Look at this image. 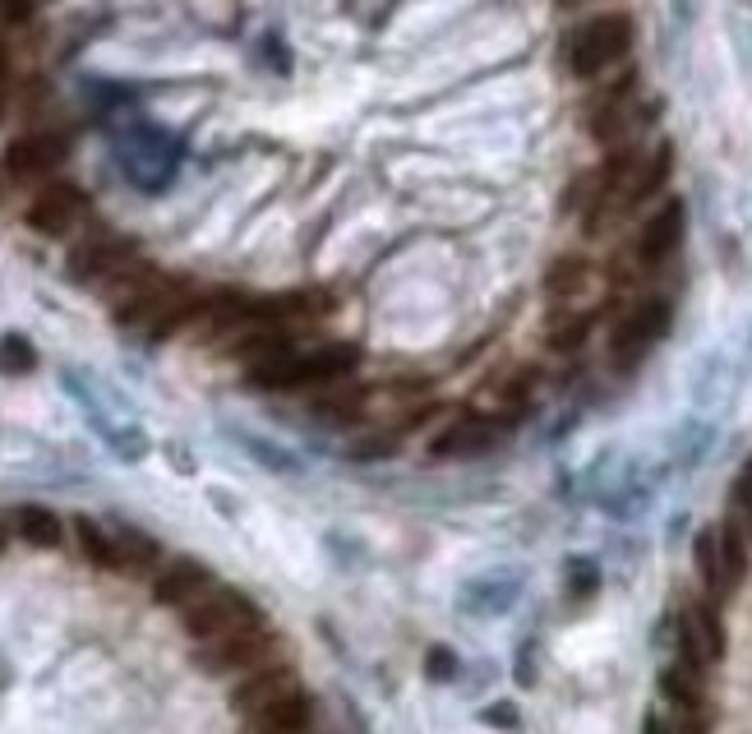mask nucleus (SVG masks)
<instances>
[{
	"label": "nucleus",
	"mask_w": 752,
	"mask_h": 734,
	"mask_svg": "<svg viewBox=\"0 0 752 734\" xmlns=\"http://www.w3.org/2000/svg\"><path fill=\"white\" fill-rule=\"evenodd\" d=\"M356 365H360V347L328 343L309 356L287 352V356H273L264 365H250V384H258V388H332V384L351 379Z\"/></svg>",
	"instance_id": "f257e3e1"
},
{
	"label": "nucleus",
	"mask_w": 752,
	"mask_h": 734,
	"mask_svg": "<svg viewBox=\"0 0 752 734\" xmlns=\"http://www.w3.org/2000/svg\"><path fill=\"white\" fill-rule=\"evenodd\" d=\"M633 46V23L628 14H595L568 42V70L573 78H601L610 65H618Z\"/></svg>",
	"instance_id": "f03ea898"
},
{
	"label": "nucleus",
	"mask_w": 752,
	"mask_h": 734,
	"mask_svg": "<svg viewBox=\"0 0 752 734\" xmlns=\"http://www.w3.org/2000/svg\"><path fill=\"white\" fill-rule=\"evenodd\" d=\"M180 619H186V633H190L194 642H213V638L236 633V628L264 623L258 606H254L250 596H241L236 587H209L203 596H194L186 610H180Z\"/></svg>",
	"instance_id": "7ed1b4c3"
},
{
	"label": "nucleus",
	"mask_w": 752,
	"mask_h": 734,
	"mask_svg": "<svg viewBox=\"0 0 752 734\" xmlns=\"http://www.w3.org/2000/svg\"><path fill=\"white\" fill-rule=\"evenodd\" d=\"M273 657V633L264 623H250V628H236L226 638H213L199 647V670L209 674H250L258 665H268Z\"/></svg>",
	"instance_id": "20e7f679"
},
{
	"label": "nucleus",
	"mask_w": 752,
	"mask_h": 734,
	"mask_svg": "<svg viewBox=\"0 0 752 734\" xmlns=\"http://www.w3.org/2000/svg\"><path fill=\"white\" fill-rule=\"evenodd\" d=\"M665 328H669V305L665 301H637L610 337V360L637 365L646 352H652L656 337H665Z\"/></svg>",
	"instance_id": "39448f33"
},
{
	"label": "nucleus",
	"mask_w": 752,
	"mask_h": 734,
	"mask_svg": "<svg viewBox=\"0 0 752 734\" xmlns=\"http://www.w3.org/2000/svg\"><path fill=\"white\" fill-rule=\"evenodd\" d=\"M495 443H499V421L485 411H472V416H462V421H453L448 430H438L430 453L434 458H480L495 449Z\"/></svg>",
	"instance_id": "423d86ee"
},
{
	"label": "nucleus",
	"mask_w": 752,
	"mask_h": 734,
	"mask_svg": "<svg viewBox=\"0 0 752 734\" xmlns=\"http://www.w3.org/2000/svg\"><path fill=\"white\" fill-rule=\"evenodd\" d=\"M84 208H88V199H84V190H74V186H46L33 203H29V227L33 231H42V235H65L74 222L84 218Z\"/></svg>",
	"instance_id": "0eeeda50"
},
{
	"label": "nucleus",
	"mask_w": 752,
	"mask_h": 734,
	"mask_svg": "<svg viewBox=\"0 0 752 734\" xmlns=\"http://www.w3.org/2000/svg\"><path fill=\"white\" fill-rule=\"evenodd\" d=\"M292 689H300L296 670L282 665V661H268V665H258V670H250L241 679L236 693H231V706H236L241 716H254V712H264L268 702H277L282 693H292Z\"/></svg>",
	"instance_id": "6e6552de"
},
{
	"label": "nucleus",
	"mask_w": 752,
	"mask_h": 734,
	"mask_svg": "<svg viewBox=\"0 0 752 734\" xmlns=\"http://www.w3.org/2000/svg\"><path fill=\"white\" fill-rule=\"evenodd\" d=\"M309 725H315V702L305 689L282 693L264 712L245 716V734H309Z\"/></svg>",
	"instance_id": "1a4fd4ad"
},
{
	"label": "nucleus",
	"mask_w": 752,
	"mask_h": 734,
	"mask_svg": "<svg viewBox=\"0 0 752 734\" xmlns=\"http://www.w3.org/2000/svg\"><path fill=\"white\" fill-rule=\"evenodd\" d=\"M213 587V573H209V564H199V559H171L158 578H152V600L158 606H180L186 610L194 596H203Z\"/></svg>",
	"instance_id": "9d476101"
},
{
	"label": "nucleus",
	"mask_w": 752,
	"mask_h": 734,
	"mask_svg": "<svg viewBox=\"0 0 752 734\" xmlns=\"http://www.w3.org/2000/svg\"><path fill=\"white\" fill-rule=\"evenodd\" d=\"M129 245L120 241V235H93V241H84L80 250L70 254V277L74 282H107L112 273H120L129 264Z\"/></svg>",
	"instance_id": "9b49d317"
},
{
	"label": "nucleus",
	"mask_w": 752,
	"mask_h": 734,
	"mask_svg": "<svg viewBox=\"0 0 752 734\" xmlns=\"http://www.w3.org/2000/svg\"><path fill=\"white\" fill-rule=\"evenodd\" d=\"M679 241H684V203L669 199L660 213L646 218V227L637 235V259L646 269H656V264H665L674 250H679Z\"/></svg>",
	"instance_id": "f8f14e48"
},
{
	"label": "nucleus",
	"mask_w": 752,
	"mask_h": 734,
	"mask_svg": "<svg viewBox=\"0 0 752 734\" xmlns=\"http://www.w3.org/2000/svg\"><path fill=\"white\" fill-rule=\"evenodd\" d=\"M65 157V139L61 135H29V139H14L6 153V167L14 176H46Z\"/></svg>",
	"instance_id": "ddd939ff"
},
{
	"label": "nucleus",
	"mask_w": 752,
	"mask_h": 734,
	"mask_svg": "<svg viewBox=\"0 0 752 734\" xmlns=\"http://www.w3.org/2000/svg\"><path fill=\"white\" fill-rule=\"evenodd\" d=\"M10 517H14V536H19V541H29V545H38V549H61V541H65V522L51 513V508H42V504H23V508H14Z\"/></svg>",
	"instance_id": "4468645a"
},
{
	"label": "nucleus",
	"mask_w": 752,
	"mask_h": 734,
	"mask_svg": "<svg viewBox=\"0 0 752 734\" xmlns=\"http://www.w3.org/2000/svg\"><path fill=\"white\" fill-rule=\"evenodd\" d=\"M716 541H720V564H724V583H730V591L748 578V568H752V536L739 527L734 517H724L720 527H716Z\"/></svg>",
	"instance_id": "2eb2a0df"
},
{
	"label": "nucleus",
	"mask_w": 752,
	"mask_h": 734,
	"mask_svg": "<svg viewBox=\"0 0 752 734\" xmlns=\"http://www.w3.org/2000/svg\"><path fill=\"white\" fill-rule=\"evenodd\" d=\"M692 564H697V578H702V587H707L711 600H724V596H730V583H724V564H720L716 527L697 532V541H692Z\"/></svg>",
	"instance_id": "dca6fc26"
},
{
	"label": "nucleus",
	"mask_w": 752,
	"mask_h": 734,
	"mask_svg": "<svg viewBox=\"0 0 752 734\" xmlns=\"http://www.w3.org/2000/svg\"><path fill=\"white\" fill-rule=\"evenodd\" d=\"M116 555H120V573H148L152 564L162 559V545L144 536L139 527H116Z\"/></svg>",
	"instance_id": "f3484780"
},
{
	"label": "nucleus",
	"mask_w": 752,
	"mask_h": 734,
	"mask_svg": "<svg viewBox=\"0 0 752 734\" xmlns=\"http://www.w3.org/2000/svg\"><path fill=\"white\" fill-rule=\"evenodd\" d=\"M684 623L692 628V638L702 642L707 661L716 665L724 657V628H720V615H716V600H697V606L684 610Z\"/></svg>",
	"instance_id": "a211bd4d"
},
{
	"label": "nucleus",
	"mask_w": 752,
	"mask_h": 734,
	"mask_svg": "<svg viewBox=\"0 0 752 734\" xmlns=\"http://www.w3.org/2000/svg\"><path fill=\"white\" fill-rule=\"evenodd\" d=\"M319 416V421H332V426H347V421H356L360 411H366V388H356V384H347V388H324V398H315V407H309Z\"/></svg>",
	"instance_id": "6ab92c4d"
},
{
	"label": "nucleus",
	"mask_w": 752,
	"mask_h": 734,
	"mask_svg": "<svg viewBox=\"0 0 752 734\" xmlns=\"http://www.w3.org/2000/svg\"><path fill=\"white\" fill-rule=\"evenodd\" d=\"M660 693L665 702H674L679 712H697V702H702V674H692L688 665H665L660 670Z\"/></svg>",
	"instance_id": "aec40b11"
},
{
	"label": "nucleus",
	"mask_w": 752,
	"mask_h": 734,
	"mask_svg": "<svg viewBox=\"0 0 752 734\" xmlns=\"http://www.w3.org/2000/svg\"><path fill=\"white\" fill-rule=\"evenodd\" d=\"M74 536H80V549H84V559L88 564H97V568H120V555H116V536H107L97 527L93 517H74Z\"/></svg>",
	"instance_id": "412c9836"
},
{
	"label": "nucleus",
	"mask_w": 752,
	"mask_h": 734,
	"mask_svg": "<svg viewBox=\"0 0 752 734\" xmlns=\"http://www.w3.org/2000/svg\"><path fill=\"white\" fill-rule=\"evenodd\" d=\"M582 282H586V259L563 254V259L550 264V273H544V292H550L554 301H568V296L582 292Z\"/></svg>",
	"instance_id": "4be33fe9"
},
{
	"label": "nucleus",
	"mask_w": 752,
	"mask_h": 734,
	"mask_svg": "<svg viewBox=\"0 0 752 734\" xmlns=\"http://www.w3.org/2000/svg\"><path fill=\"white\" fill-rule=\"evenodd\" d=\"M33 365H38V352L29 337H19V333L0 337V375H29Z\"/></svg>",
	"instance_id": "5701e85b"
},
{
	"label": "nucleus",
	"mask_w": 752,
	"mask_h": 734,
	"mask_svg": "<svg viewBox=\"0 0 752 734\" xmlns=\"http://www.w3.org/2000/svg\"><path fill=\"white\" fill-rule=\"evenodd\" d=\"M586 333H591V314H573V319L554 324L550 347H554V352H578V347L586 343Z\"/></svg>",
	"instance_id": "b1692460"
},
{
	"label": "nucleus",
	"mask_w": 752,
	"mask_h": 734,
	"mask_svg": "<svg viewBox=\"0 0 752 734\" xmlns=\"http://www.w3.org/2000/svg\"><path fill=\"white\" fill-rule=\"evenodd\" d=\"M568 583H573V591H578V596H591V591H595V583H601V573H595V564L578 559V564H568Z\"/></svg>",
	"instance_id": "393cba45"
},
{
	"label": "nucleus",
	"mask_w": 752,
	"mask_h": 734,
	"mask_svg": "<svg viewBox=\"0 0 752 734\" xmlns=\"http://www.w3.org/2000/svg\"><path fill=\"white\" fill-rule=\"evenodd\" d=\"M453 665H457V657L448 647H434L430 657H425V670H430V679H453Z\"/></svg>",
	"instance_id": "a878e982"
},
{
	"label": "nucleus",
	"mask_w": 752,
	"mask_h": 734,
	"mask_svg": "<svg viewBox=\"0 0 752 734\" xmlns=\"http://www.w3.org/2000/svg\"><path fill=\"white\" fill-rule=\"evenodd\" d=\"M485 725H495V730H517V725H522V716H517L512 702H504V706H485Z\"/></svg>",
	"instance_id": "bb28decb"
},
{
	"label": "nucleus",
	"mask_w": 752,
	"mask_h": 734,
	"mask_svg": "<svg viewBox=\"0 0 752 734\" xmlns=\"http://www.w3.org/2000/svg\"><path fill=\"white\" fill-rule=\"evenodd\" d=\"M33 14V0H0V19L6 23H23Z\"/></svg>",
	"instance_id": "cd10ccee"
},
{
	"label": "nucleus",
	"mask_w": 752,
	"mask_h": 734,
	"mask_svg": "<svg viewBox=\"0 0 752 734\" xmlns=\"http://www.w3.org/2000/svg\"><path fill=\"white\" fill-rule=\"evenodd\" d=\"M642 734H674V730H669V725H665L660 716H646V725H642Z\"/></svg>",
	"instance_id": "c85d7f7f"
},
{
	"label": "nucleus",
	"mask_w": 752,
	"mask_h": 734,
	"mask_svg": "<svg viewBox=\"0 0 752 734\" xmlns=\"http://www.w3.org/2000/svg\"><path fill=\"white\" fill-rule=\"evenodd\" d=\"M10 532H14V517H6V513H0V549H6V541H10Z\"/></svg>",
	"instance_id": "c756f323"
},
{
	"label": "nucleus",
	"mask_w": 752,
	"mask_h": 734,
	"mask_svg": "<svg viewBox=\"0 0 752 734\" xmlns=\"http://www.w3.org/2000/svg\"><path fill=\"white\" fill-rule=\"evenodd\" d=\"M0 112H6V93H0Z\"/></svg>",
	"instance_id": "7c9ffc66"
}]
</instances>
